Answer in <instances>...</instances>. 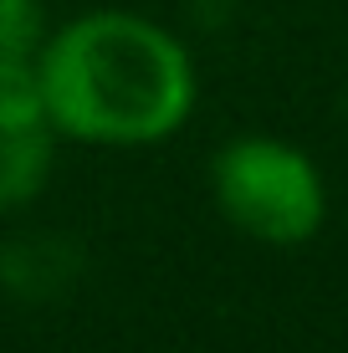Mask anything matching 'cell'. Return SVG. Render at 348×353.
Instances as JSON below:
<instances>
[{"instance_id":"obj_1","label":"cell","mask_w":348,"mask_h":353,"mask_svg":"<svg viewBox=\"0 0 348 353\" xmlns=\"http://www.w3.org/2000/svg\"><path fill=\"white\" fill-rule=\"evenodd\" d=\"M36 67L52 128L98 149L159 143L195 108V62L179 36L128 10L67 21L41 41Z\"/></svg>"},{"instance_id":"obj_2","label":"cell","mask_w":348,"mask_h":353,"mask_svg":"<svg viewBox=\"0 0 348 353\" xmlns=\"http://www.w3.org/2000/svg\"><path fill=\"white\" fill-rule=\"evenodd\" d=\"M215 210L261 246H303L328 221V185L297 143L246 133L210 159Z\"/></svg>"},{"instance_id":"obj_3","label":"cell","mask_w":348,"mask_h":353,"mask_svg":"<svg viewBox=\"0 0 348 353\" xmlns=\"http://www.w3.org/2000/svg\"><path fill=\"white\" fill-rule=\"evenodd\" d=\"M82 251L57 230H26L0 246V287L21 302H52L77 287Z\"/></svg>"},{"instance_id":"obj_4","label":"cell","mask_w":348,"mask_h":353,"mask_svg":"<svg viewBox=\"0 0 348 353\" xmlns=\"http://www.w3.org/2000/svg\"><path fill=\"white\" fill-rule=\"evenodd\" d=\"M57 128H0V210H21L52 179Z\"/></svg>"},{"instance_id":"obj_5","label":"cell","mask_w":348,"mask_h":353,"mask_svg":"<svg viewBox=\"0 0 348 353\" xmlns=\"http://www.w3.org/2000/svg\"><path fill=\"white\" fill-rule=\"evenodd\" d=\"M0 128H52L36 57H6L0 62Z\"/></svg>"},{"instance_id":"obj_6","label":"cell","mask_w":348,"mask_h":353,"mask_svg":"<svg viewBox=\"0 0 348 353\" xmlns=\"http://www.w3.org/2000/svg\"><path fill=\"white\" fill-rule=\"evenodd\" d=\"M46 41L41 0H0V62L6 57H36Z\"/></svg>"}]
</instances>
